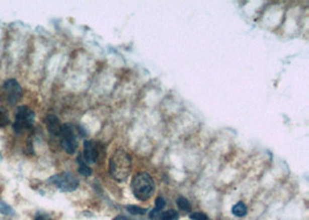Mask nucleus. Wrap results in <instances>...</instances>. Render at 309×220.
Segmentation results:
<instances>
[{
	"label": "nucleus",
	"mask_w": 309,
	"mask_h": 220,
	"mask_svg": "<svg viewBox=\"0 0 309 220\" xmlns=\"http://www.w3.org/2000/svg\"><path fill=\"white\" fill-rule=\"evenodd\" d=\"M132 161L129 154L123 150L115 151L109 161V173L117 182H125L129 179Z\"/></svg>",
	"instance_id": "nucleus-1"
},
{
	"label": "nucleus",
	"mask_w": 309,
	"mask_h": 220,
	"mask_svg": "<svg viewBox=\"0 0 309 220\" xmlns=\"http://www.w3.org/2000/svg\"><path fill=\"white\" fill-rule=\"evenodd\" d=\"M131 189L136 198L139 200H147L149 199L156 190V184L152 177L147 173H138L133 177Z\"/></svg>",
	"instance_id": "nucleus-2"
},
{
	"label": "nucleus",
	"mask_w": 309,
	"mask_h": 220,
	"mask_svg": "<svg viewBox=\"0 0 309 220\" xmlns=\"http://www.w3.org/2000/svg\"><path fill=\"white\" fill-rule=\"evenodd\" d=\"M35 121V113L27 106H21L18 108L15 113V121L13 124V129L17 133H22L23 131L28 130L32 127Z\"/></svg>",
	"instance_id": "nucleus-3"
},
{
	"label": "nucleus",
	"mask_w": 309,
	"mask_h": 220,
	"mask_svg": "<svg viewBox=\"0 0 309 220\" xmlns=\"http://www.w3.org/2000/svg\"><path fill=\"white\" fill-rule=\"evenodd\" d=\"M3 98L10 106L17 104L22 98V87L15 79H9L4 83L2 87Z\"/></svg>",
	"instance_id": "nucleus-4"
},
{
	"label": "nucleus",
	"mask_w": 309,
	"mask_h": 220,
	"mask_svg": "<svg viewBox=\"0 0 309 220\" xmlns=\"http://www.w3.org/2000/svg\"><path fill=\"white\" fill-rule=\"evenodd\" d=\"M49 181L52 184H55L59 190L64 192L74 191L79 185L78 179L73 176L71 173L67 172L58 174V175H53L52 177H50Z\"/></svg>",
	"instance_id": "nucleus-5"
},
{
	"label": "nucleus",
	"mask_w": 309,
	"mask_h": 220,
	"mask_svg": "<svg viewBox=\"0 0 309 220\" xmlns=\"http://www.w3.org/2000/svg\"><path fill=\"white\" fill-rule=\"evenodd\" d=\"M61 148L68 154H74L78 149V140L74 133V129L71 124H64L60 133Z\"/></svg>",
	"instance_id": "nucleus-6"
},
{
	"label": "nucleus",
	"mask_w": 309,
	"mask_h": 220,
	"mask_svg": "<svg viewBox=\"0 0 309 220\" xmlns=\"http://www.w3.org/2000/svg\"><path fill=\"white\" fill-rule=\"evenodd\" d=\"M83 159L86 164H94L96 159H98V151L95 149L94 141L92 140L85 141Z\"/></svg>",
	"instance_id": "nucleus-7"
},
{
	"label": "nucleus",
	"mask_w": 309,
	"mask_h": 220,
	"mask_svg": "<svg viewBox=\"0 0 309 220\" xmlns=\"http://www.w3.org/2000/svg\"><path fill=\"white\" fill-rule=\"evenodd\" d=\"M45 123H46V126H48V131L52 134V136L60 137L63 125L60 124L59 119H58L57 116H55V115H48V116H46Z\"/></svg>",
	"instance_id": "nucleus-8"
},
{
	"label": "nucleus",
	"mask_w": 309,
	"mask_h": 220,
	"mask_svg": "<svg viewBox=\"0 0 309 220\" xmlns=\"http://www.w3.org/2000/svg\"><path fill=\"white\" fill-rule=\"evenodd\" d=\"M76 162L79 164V173L81 174V175H84V176H91L92 175V169H91L90 166H87L86 162L84 161L83 156L78 157Z\"/></svg>",
	"instance_id": "nucleus-9"
},
{
	"label": "nucleus",
	"mask_w": 309,
	"mask_h": 220,
	"mask_svg": "<svg viewBox=\"0 0 309 220\" xmlns=\"http://www.w3.org/2000/svg\"><path fill=\"white\" fill-rule=\"evenodd\" d=\"M231 212H233V214L237 215V217H245L247 214V205L243 202H239L231 208Z\"/></svg>",
	"instance_id": "nucleus-10"
},
{
	"label": "nucleus",
	"mask_w": 309,
	"mask_h": 220,
	"mask_svg": "<svg viewBox=\"0 0 309 220\" xmlns=\"http://www.w3.org/2000/svg\"><path fill=\"white\" fill-rule=\"evenodd\" d=\"M166 206V202L165 199L162 198V197H158L157 200H156V207H154V210H152V212L149 213V217L150 219L156 218V215L159 213V212L162 210Z\"/></svg>",
	"instance_id": "nucleus-11"
},
{
	"label": "nucleus",
	"mask_w": 309,
	"mask_h": 220,
	"mask_svg": "<svg viewBox=\"0 0 309 220\" xmlns=\"http://www.w3.org/2000/svg\"><path fill=\"white\" fill-rule=\"evenodd\" d=\"M10 115L4 107H0V127H6L10 125Z\"/></svg>",
	"instance_id": "nucleus-12"
},
{
	"label": "nucleus",
	"mask_w": 309,
	"mask_h": 220,
	"mask_svg": "<svg viewBox=\"0 0 309 220\" xmlns=\"http://www.w3.org/2000/svg\"><path fill=\"white\" fill-rule=\"evenodd\" d=\"M177 206H179L180 210H182L184 212H190L191 211V205L190 203H189V200L187 198H184V197H179L177 198Z\"/></svg>",
	"instance_id": "nucleus-13"
},
{
	"label": "nucleus",
	"mask_w": 309,
	"mask_h": 220,
	"mask_svg": "<svg viewBox=\"0 0 309 220\" xmlns=\"http://www.w3.org/2000/svg\"><path fill=\"white\" fill-rule=\"evenodd\" d=\"M161 220H177L179 219V213L175 210L166 211L161 214Z\"/></svg>",
	"instance_id": "nucleus-14"
},
{
	"label": "nucleus",
	"mask_w": 309,
	"mask_h": 220,
	"mask_svg": "<svg viewBox=\"0 0 309 220\" xmlns=\"http://www.w3.org/2000/svg\"><path fill=\"white\" fill-rule=\"evenodd\" d=\"M0 212H2L3 214H6V215L14 214L13 208H12L10 205H7L5 202H2V200H0Z\"/></svg>",
	"instance_id": "nucleus-15"
},
{
	"label": "nucleus",
	"mask_w": 309,
	"mask_h": 220,
	"mask_svg": "<svg viewBox=\"0 0 309 220\" xmlns=\"http://www.w3.org/2000/svg\"><path fill=\"white\" fill-rule=\"evenodd\" d=\"M126 208L131 214H145L146 213L145 208H141L137 205H127Z\"/></svg>",
	"instance_id": "nucleus-16"
},
{
	"label": "nucleus",
	"mask_w": 309,
	"mask_h": 220,
	"mask_svg": "<svg viewBox=\"0 0 309 220\" xmlns=\"http://www.w3.org/2000/svg\"><path fill=\"white\" fill-rule=\"evenodd\" d=\"M190 218L192 220H208L205 214L202 213V212H195V213L190 214Z\"/></svg>",
	"instance_id": "nucleus-17"
},
{
	"label": "nucleus",
	"mask_w": 309,
	"mask_h": 220,
	"mask_svg": "<svg viewBox=\"0 0 309 220\" xmlns=\"http://www.w3.org/2000/svg\"><path fill=\"white\" fill-rule=\"evenodd\" d=\"M35 220H52V219L45 213H38L36 217H35Z\"/></svg>",
	"instance_id": "nucleus-18"
},
{
	"label": "nucleus",
	"mask_w": 309,
	"mask_h": 220,
	"mask_svg": "<svg viewBox=\"0 0 309 220\" xmlns=\"http://www.w3.org/2000/svg\"><path fill=\"white\" fill-rule=\"evenodd\" d=\"M114 220H132V219L127 218V217H125V215H117V217H115Z\"/></svg>",
	"instance_id": "nucleus-19"
}]
</instances>
